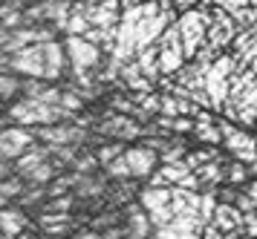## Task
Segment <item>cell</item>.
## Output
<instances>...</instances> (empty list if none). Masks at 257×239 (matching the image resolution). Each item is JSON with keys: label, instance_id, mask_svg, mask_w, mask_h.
Wrapping results in <instances>:
<instances>
[{"label": "cell", "instance_id": "6da1fadb", "mask_svg": "<svg viewBox=\"0 0 257 239\" xmlns=\"http://www.w3.org/2000/svg\"><path fill=\"white\" fill-rule=\"evenodd\" d=\"M64 49H67V61H70V72H101L104 67V49L90 44L81 35H67L64 38ZM67 72V75H70Z\"/></svg>", "mask_w": 257, "mask_h": 239}, {"label": "cell", "instance_id": "7a4b0ae2", "mask_svg": "<svg viewBox=\"0 0 257 239\" xmlns=\"http://www.w3.org/2000/svg\"><path fill=\"white\" fill-rule=\"evenodd\" d=\"M211 23H214V9L211 12L191 9V12H185V15H179V32H182V46H185L188 61H194L197 52L205 46Z\"/></svg>", "mask_w": 257, "mask_h": 239}, {"label": "cell", "instance_id": "3957f363", "mask_svg": "<svg viewBox=\"0 0 257 239\" xmlns=\"http://www.w3.org/2000/svg\"><path fill=\"white\" fill-rule=\"evenodd\" d=\"M95 133L113 141H124V144H139L145 136V124H139L133 115H121V113H110L95 124Z\"/></svg>", "mask_w": 257, "mask_h": 239}, {"label": "cell", "instance_id": "277c9868", "mask_svg": "<svg viewBox=\"0 0 257 239\" xmlns=\"http://www.w3.org/2000/svg\"><path fill=\"white\" fill-rule=\"evenodd\" d=\"M35 141H38V136H35V130H32V127L6 124L3 130H0V159L18 161L26 150L35 144Z\"/></svg>", "mask_w": 257, "mask_h": 239}, {"label": "cell", "instance_id": "5b68a950", "mask_svg": "<svg viewBox=\"0 0 257 239\" xmlns=\"http://www.w3.org/2000/svg\"><path fill=\"white\" fill-rule=\"evenodd\" d=\"M124 159H127L130 170H133V179H139V182H148L153 173L159 170V153L151 147H145V144H130L127 153H124Z\"/></svg>", "mask_w": 257, "mask_h": 239}, {"label": "cell", "instance_id": "8992f818", "mask_svg": "<svg viewBox=\"0 0 257 239\" xmlns=\"http://www.w3.org/2000/svg\"><path fill=\"white\" fill-rule=\"evenodd\" d=\"M29 228H35V219H29L24 207L9 205L0 210V239H18Z\"/></svg>", "mask_w": 257, "mask_h": 239}, {"label": "cell", "instance_id": "52a82bcc", "mask_svg": "<svg viewBox=\"0 0 257 239\" xmlns=\"http://www.w3.org/2000/svg\"><path fill=\"white\" fill-rule=\"evenodd\" d=\"M124 228L133 239H153V222H151V213L136 202H130L124 207Z\"/></svg>", "mask_w": 257, "mask_h": 239}, {"label": "cell", "instance_id": "ba28073f", "mask_svg": "<svg viewBox=\"0 0 257 239\" xmlns=\"http://www.w3.org/2000/svg\"><path fill=\"white\" fill-rule=\"evenodd\" d=\"M191 138L197 141V144H205V147H222V130L220 124H217V118L211 115V110H202V113L197 115V127H194V133H191Z\"/></svg>", "mask_w": 257, "mask_h": 239}, {"label": "cell", "instance_id": "9c48e42d", "mask_svg": "<svg viewBox=\"0 0 257 239\" xmlns=\"http://www.w3.org/2000/svg\"><path fill=\"white\" fill-rule=\"evenodd\" d=\"M142 187H145V182H139V179L113 182V184H110V190H107V205H110V207H118V210H124L130 202H136V199H139Z\"/></svg>", "mask_w": 257, "mask_h": 239}, {"label": "cell", "instance_id": "30bf717a", "mask_svg": "<svg viewBox=\"0 0 257 239\" xmlns=\"http://www.w3.org/2000/svg\"><path fill=\"white\" fill-rule=\"evenodd\" d=\"M211 222H214V225H217L222 233H234V230H243L245 213H243L237 205L220 202V207H217V213H214V219H211Z\"/></svg>", "mask_w": 257, "mask_h": 239}, {"label": "cell", "instance_id": "8fae6325", "mask_svg": "<svg viewBox=\"0 0 257 239\" xmlns=\"http://www.w3.org/2000/svg\"><path fill=\"white\" fill-rule=\"evenodd\" d=\"M174 202V187H153V184H145L139 193V205L151 213V210H159V207H168Z\"/></svg>", "mask_w": 257, "mask_h": 239}, {"label": "cell", "instance_id": "7c38bea8", "mask_svg": "<svg viewBox=\"0 0 257 239\" xmlns=\"http://www.w3.org/2000/svg\"><path fill=\"white\" fill-rule=\"evenodd\" d=\"M21 95H24V78L15 75V72H0V98H3V104L9 107Z\"/></svg>", "mask_w": 257, "mask_h": 239}, {"label": "cell", "instance_id": "4fadbf2b", "mask_svg": "<svg viewBox=\"0 0 257 239\" xmlns=\"http://www.w3.org/2000/svg\"><path fill=\"white\" fill-rule=\"evenodd\" d=\"M29 187V182H26L24 176H12V179H3L0 182V202H3V207L15 205L21 196H24V190Z\"/></svg>", "mask_w": 257, "mask_h": 239}, {"label": "cell", "instance_id": "5bb4252c", "mask_svg": "<svg viewBox=\"0 0 257 239\" xmlns=\"http://www.w3.org/2000/svg\"><path fill=\"white\" fill-rule=\"evenodd\" d=\"M248 182H251V170H248V164L228 156V161H225V184H231V187H245Z\"/></svg>", "mask_w": 257, "mask_h": 239}, {"label": "cell", "instance_id": "9a60e30c", "mask_svg": "<svg viewBox=\"0 0 257 239\" xmlns=\"http://www.w3.org/2000/svg\"><path fill=\"white\" fill-rule=\"evenodd\" d=\"M130 144H124V141H113V138H107L101 147H95V156H98V161H101V170H104L110 161H116L121 159L124 153H127Z\"/></svg>", "mask_w": 257, "mask_h": 239}, {"label": "cell", "instance_id": "2e32d148", "mask_svg": "<svg viewBox=\"0 0 257 239\" xmlns=\"http://www.w3.org/2000/svg\"><path fill=\"white\" fill-rule=\"evenodd\" d=\"M153 239H199V233L185 228V225H179V222H171V225H165V228L153 230Z\"/></svg>", "mask_w": 257, "mask_h": 239}, {"label": "cell", "instance_id": "e0dca14e", "mask_svg": "<svg viewBox=\"0 0 257 239\" xmlns=\"http://www.w3.org/2000/svg\"><path fill=\"white\" fill-rule=\"evenodd\" d=\"M104 173L110 176V182H127V179H133V170H130V164H127L124 156L116 159V161H110L104 167Z\"/></svg>", "mask_w": 257, "mask_h": 239}, {"label": "cell", "instance_id": "ac0fdd59", "mask_svg": "<svg viewBox=\"0 0 257 239\" xmlns=\"http://www.w3.org/2000/svg\"><path fill=\"white\" fill-rule=\"evenodd\" d=\"M234 205L240 207L243 213H257V205L251 202V196L245 193L243 187H240V190H237V196H234Z\"/></svg>", "mask_w": 257, "mask_h": 239}, {"label": "cell", "instance_id": "d6986e66", "mask_svg": "<svg viewBox=\"0 0 257 239\" xmlns=\"http://www.w3.org/2000/svg\"><path fill=\"white\" fill-rule=\"evenodd\" d=\"M243 233H245V239H257V213H245Z\"/></svg>", "mask_w": 257, "mask_h": 239}, {"label": "cell", "instance_id": "ffe728a7", "mask_svg": "<svg viewBox=\"0 0 257 239\" xmlns=\"http://www.w3.org/2000/svg\"><path fill=\"white\" fill-rule=\"evenodd\" d=\"M67 239H104V233H98V230H93V228H81V230H75V233L67 236Z\"/></svg>", "mask_w": 257, "mask_h": 239}, {"label": "cell", "instance_id": "44dd1931", "mask_svg": "<svg viewBox=\"0 0 257 239\" xmlns=\"http://www.w3.org/2000/svg\"><path fill=\"white\" fill-rule=\"evenodd\" d=\"M197 6H199V0H174V9L179 12V15H185V12L197 9Z\"/></svg>", "mask_w": 257, "mask_h": 239}, {"label": "cell", "instance_id": "7402d4cb", "mask_svg": "<svg viewBox=\"0 0 257 239\" xmlns=\"http://www.w3.org/2000/svg\"><path fill=\"white\" fill-rule=\"evenodd\" d=\"M243 190H245V193H248V196H251V202H254V205H257V179H251V182L245 184Z\"/></svg>", "mask_w": 257, "mask_h": 239}, {"label": "cell", "instance_id": "603a6c76", "mask_svg": "<svg viewBox=\"0 0 257 239\" xmlns=\"http://www.w3.org/2000/svg\"><path fill=\"white\" fill-rule=\"evenodd\" d=\"M35 239H55V236H47V233H41V230H38V236Z\"/></svg>", "mask_w": 257, "mask_h": 239}]
</instances>
